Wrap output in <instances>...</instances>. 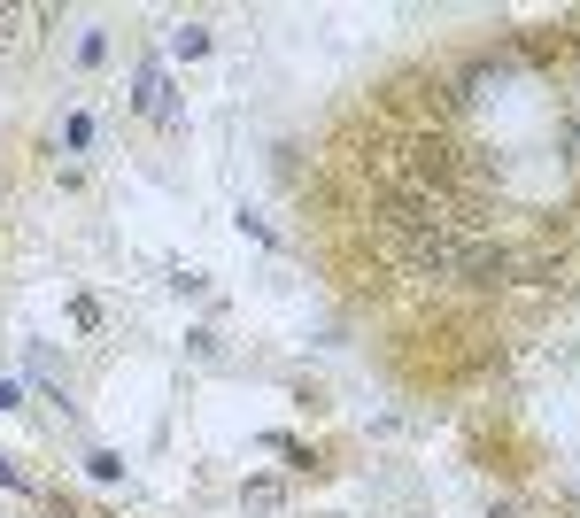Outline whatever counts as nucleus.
Segmentation results:
<instances>
[{
	"label": "nucleus",
	"instance_id": "1",
	"mask_svg": "<svg viewBox=\"0 0 580 518\" xmlns=\"http://www.w3.org/2000/svg\"><path fill=\"white\" fill-rule=\"evenodd\" d=\"M132 109H140V116H155V124H171V116H178V93H171V78H163L155 62H140V86H132Z\"/></svg>",
	"mask_w": 580,
	"mask_h": 518
},
{
	"label": "nucleus",
	"instance_id": "6",
	"mask_svg": "<svg viewBox=\"0 0 580 518\" xmlns=\"http://www.w3.org/2000/svg\"><path fill=\"white\" fill-rule=\"evenodd\" d=\"M0 410H24V395H16V379H0Z\"/></svg>",
	"mask_w": 580,
	"mask_h": 518
},
{
	"label": "nucleus",
	"instance_id": "7",
	"mask_svg": "<svg viewBox=\"0 0 580 518\" xmlns=\"http://www.w3.org/2000/svg\"><path fill=\"white\" fill-rule=\"evenodd\" d=\"M573 518H580V495H573Z\"/></svg>",
	"mask_w": 580,
	"mask_h": 518
},
{
	"label": "nucleus",
	"instance_id": "4",
	"mask_svg": "<svg viewBox=\"0 0 580 518\" xmlns=\"http://www.w3.org/2000/svg\"><path fill=\"white\" fill-rule=\"evenodd\" d=\"M86 472L101 480V488H116V480H124V457H109V449H93V457H86Z\"/></svg>",
	"mask_w": 580,
	"mask_h": 518
},
{
	"label": "nucleus",
	"instance_id": "3",
	"mask_svg": "<svg viewBox=\"0 0 580 518\" xmlns=\"http://www.w3.org/2000/svg\"><path fill=\"white\" fill-rule=\"evenodd\" d=\"M62 147H70V155H86V147H93V116H86V109L62 116Z\"/></svg>",
	"mask_w": 580,
	"mask_h": 518
},
{
	"label": "nucleus",
	"instance_id": "5",
	"mask_svg": "<svg viewBox=\"0 0 580 518\" xmlns=\"http://www.w3.org/2000/svg\"><path fill=\"white\" fill-rule=\"evenodd\" d=\"M0 488H8V495H31V480H24V472H16L8 457H0Z\"/></svg>",
	"mask_w": 580,
	"mask_h": 518
},
{
	"label": "nucleus",
	"instance_id": "2",
	"mask_svg": "<svg viewBox=\"0 0 580 518\" xmlns=\"http://www.w3.org/2000/svg\"><path fill=\"white\" fill-rule=\"evenodd\" d=\"M171 55L178 62H202L209 55V24H171Z\"/></svg>",
	"mask_w": 580,
	"mask_h": 518
}]
</instances>
